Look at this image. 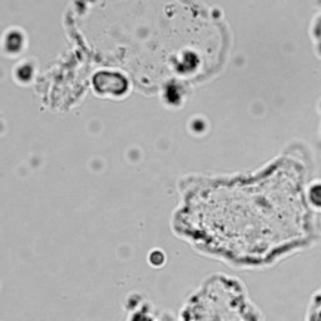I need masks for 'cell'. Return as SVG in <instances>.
<instances>
[{"label":"cell","instance_id":"obj_2","mask_svg":"<svg viewBox=\"0 0 321 321\" xmlns=\"http://www.w3.org/2000/svg\"><path fill=\"white\" fill-rule=\"evenodd\" d=\"M126 321H174L167 312L153 309L152 304L148 301L137 300L135 305L128 301L127 317Z\"/></svg>","mask_w":321,"mask_h":321},{"label":"cell","instance_id":"obj_3","mask_svg":"<svg viewBox=\"0 0 321 321\" xmlns=\"http://www.w3.org/2000/svg\"><path fill=\"white\" fill-rule=\"evenodd\" d=\"M307 198L315 208L321 209V181L311 183V186L309 187V192H307Z\"/></svg>","mask_w":321,"mask_h":321},{"label":"cell","instance_id":"obj_1","mask_svg":"<svg viewBox=\"0 0 321 321\" xmlns=\"http://www.w3.org/2000/svg\"><path fill=\"white\" fill-rule=\"evenodd\" d=\"M177 321H257L245 290L234 279L211 277L182 306Z\"/></svg>","mask_w":321,"mask_h":321}]
</instances>
